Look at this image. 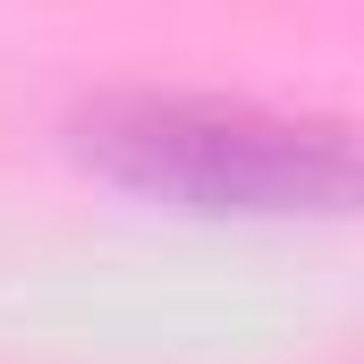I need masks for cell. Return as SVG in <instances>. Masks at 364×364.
I'll use <instances>...</instances> for the list:
<instances>
[{
	"label": "cell",
	"mask_w": 364,
	"mask_h": 364,
	"mask_svg": "<svg viewBox=\"0 0 364 364\" xmlns=\"http://www.w3.org/2000/svg\"><path fill=\"white\" fill-rule=\"evenodd\" d=\"M77 153L127 195L237 220H305L356 203V144L331 119H288L220 93H110L77 119Z\"/></svg>",
	"instance_id": "1"
}]
</instances>
